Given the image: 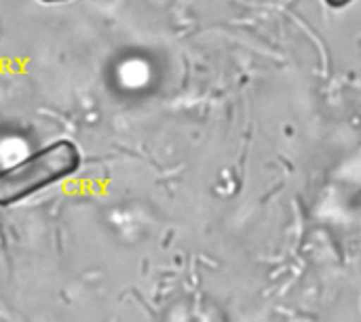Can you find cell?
<instances>
[{"label": "cell", "mask_w": 361, "mask_h": 322, "mask_svg": "<svg viewBox=\"0 0 361 322\" xmlns=\"http://www.w3.org/2000/svg\"><path fill=\"white\" fill-rule=\"evenodd\" d=\"M78 148L68 139L53 141L0 171V205L8 207L21 202L42 188L70 177L78 171Z\"/></svg>", "instance_id": "obj_1"}, {"label": "cell", "mask_w": 361, "mask_h": 322, "mask_svg": "<svg viewBox=\"0 0 361 322\" xmlns=\"http://www.w3.org/2000/svg\"><path fill=\"white\" fill-rule=\"evenodd\" d=\"M326 4H330V6H334V8H343V6H347V4H351L353 0H324Z\"/></svg>", "instance_id": "obj_2"}, {"label": "cell", "mask_w": 361, "mask_h": 322, "mask_svg": "<svg viewBox=\"0 0 361 322\" xmlns=\"http://www.w3.org/2000/svg\"><path fill=\"white\" fill-rule=\"evenodd\" d=\"M42 2H66V0H42Z\"/></svg>", "instance_id": "obj_3"}]
</instances>
